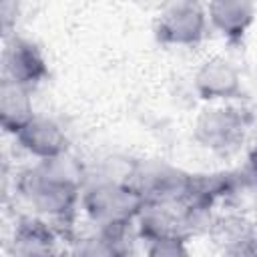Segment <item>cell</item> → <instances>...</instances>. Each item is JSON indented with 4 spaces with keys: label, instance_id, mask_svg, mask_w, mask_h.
Returning <instances> with one entry per match:
<instances>
[{
    "label": "cell",
    "instance_id": "obj_11",
    "mask_svg": "<svg viewBox=\"0 0 257 257\" xmlns=\"http://www.w3.org/2000/svg\"><path fill=\"white\" fill-rule=\"evenodd\" d=\"M207 14L211 24L227 40H241L253 24L255 6L245 0H217L209 4Z\"/></svg>",
    "mask_w": 257,
    "mask_h": 257
},
{
    "label": "cell",
    "instance_id": "obj_16",
    "mask_svg": "<svg viewBox=\"0 0 257 257\" xmlns=\"http://www.w3.org/2000/svg\"><path fill=\"white\" fill-rule=\"evenodd\" d=\"M255 153H257V149H255Z\"/></svg>",
    "mask_w": 257,
    "mask_h": 257
},
{
    "label": "cell",
    "instance_id": "obj_10",
    "mask_svg": "<svg viewBox=\"0 0 257 257\" xmlns=\"http://www.w3.org/2000/svg\"><path fill=\"white\" fill-rule=\"evenodd\" d=\"M32 100H30V88L12 82L8 78H2L0 82V124L6 133H12L14 137L34 118Z\"/></svg>",
    "mask_w": 257,
    "mask_h": 257
},
{
    "label": "cell",
    "instance_id": "obj_7",
    "mask_svg": "<svg viewBox=\"0 0 257 257\" xmlns=\"http://www.w3.org/2000/svg\"><path fill=\"white\" fill-rule=\"evenodd\" d=\"M18 145L38 161H50L66 155L68 137L62 126L46 116H34L18 135Z\"/></svg>",
    "mask_w": 257,
    "mask_h": 257
},
{
    "label": "cell",
    "instance_id": "obj_5",
    "mask_svg": "<svg viewBox=\"0 0 257 257\" xmlns=\"http://www.w3.org/2000/svg\"><path fill=\"white\" fill-rule=\"evenodd\" d=\"M191 175L169 167L165 163L139 165L133 171L131 185L143 195L147 205L157 203H181L187 197Z\"/></svg>",
    "mask_w": 257,
    "mask_h": 257
},
{
    "label": "cell",
    "instance_id": "obj_2",
    "mask_svg": "<svg viewBox=\"0 0 257 257\" xmlns=\"http://www.w3.org/2000/svg\"><path fill=\"white\" fill-rule=\"evenodd\" d=\"M84 213L98 229L131 227L145 209L143 195L128 181H100L90 185L80 199Z\"/></svg>",
    "mask_w": 257,
    "mask_h": 257
},
{
    "label": "cell",
    "instance_id": "obj_8",
    "mask_svg": "<svg viewBox=\"0 0 257 257\" xmlns=\"http://www.w3.org/2000/svg\"><path fill=\"white\" fill-rule=\"evenodd\" d=\"M195 90L205 100L233 98L241 90V78L237 68L223 56L205 60L195 74Z\"/></svg>",
    "mask_w": 257,
    "mask_h": 257
},
{
    "label": "cell",
    "instance_id": "obj_1",
    "mask_svg": "<svg viewBox=\"0 0 257 257\" xmlns=\"http://www.w3.org/2000/svg\"><path fill=\"white\" fill-rule=\"evenodd\" d=\"M82 171L66 155L50 161H40L28 173L22 175L20 191L36 209L40 219L50 221H68L74 215V209L80 195Z\"/></svg>",
    "mask_w": 257,
    "mask_h": 257
},
{
    "label": "cell",
    "instance_id": "obj_15",
    "mask_svg": "<svg viewBox=\"0 0 257 257\" xmlns=\"http://www.w3.org/2000/svg\"><path fill=\"white\" fill-rule=\"evenodd\" d=\"M223 257H257V231L253 235H249L247 239H243L241 243L221 251Z\"/></svg>",
    "mask_w": 257,
    "mask_h": 257
},
{
    "label": "cell",
    "instance_id": "obj_9",
    "mask_svg": "<svg viewBox=\"0 0 257 257\" xmlns=\"http://www.w3.org/2000/svg\"><path fill=\"white\" fill-rule=\"evenodd\" d=\"M10 251L12 257H58L56 233L44 219L24 217L14 229Z\"/></svg>",
    "mask_w": 257,
    "mask_h": 257
},
{
    "label": "cell",
    "instance_id": "obj_6",
    "mask_svg": "<svg viewBox=\"0 0 257 257\" xmlns=\"http://www.w3.org/2000/svg\"><path fill=\"white\" fill-rule=\"evenodd\" d=\"M48 74L46 60L40 48L22 36H12L6 40L4 48V78L18 82L26 88L36 86Z\"/></svg>",
    "mask_w": 257,
    "mask_h": 257
},
{
    "label": "cell",
    "instance_id": "obj_4",
    "mask_svg": "<svg viewBox=\"0 0 257 257\" xmlns=\"http://www.w3.org/2000/svg\"><path fill=\"white\" fill-rule=\"evenodd\" d=\"M247 133V118L241 110L231 106H217L203 110L195 122V139L201 147L215 153L235 151Z\"/></svg>",
    "mask_w": 257,
    "mask_h": 257
},
{
    "label": "cell",
    "instance_id": "obj_13",
    "mask_svg": "<svg viewBox=\"0 0 257 257\" xmlns=\"http://www.w3.org/2000/svg\"><path fill=\"white\" fill-rule=\"evenodd\" d=\"M209 233H211L215 245L221 251H225V249L241 243L249 235H253L255 227L241 215H225V217H219L213 221Z\"/></svg>",
    "mask_w": 257,
    "mask_h": 257
},
{
    "label": "cell",
    "instance_id": "obj_12",
    "mask_svg": "<svg viewBox=\"0 0 257 257\" xmlns=\"http://www.w3.org/2000/svg\"><path fill=\"white\" fill-rule=\"evenodd\" d=\"M128 227H114V229H98V233L80 239L70 257H124V237Z\"/></svg>",
    "mask_w": 257,
    "mask_h": 257
},
{
    "label": "cell",
    "instance_id": "obj_14",
    "mask_svg": "<svg viewBox=\"0 0 257 257\" xmlns=\"http://www.w3.org/2000/svg\"><path fill=\"white\" fill-rule=\"evenodd\" d=\"M147 257H191L187 249V239L165 237L151 241L147 245Z\"/></svg>",
    "mask_w": 257,
    "mask_h": 257
},
{
    "label": "cell",
    "instance_id": "obj_3",
    "mask_svg": "<svg viewBox=\"0 0 257 257\" xmlns=\"http://www.w3.org/2000/svg\"><path fill=\"white\" fill-rule=\"evenodd\" d=\"M207 12L197 2H173L167 4L157 22L155 36L161 44L169 46H193L205 36Z\"/></svg>",
    "mask_w": 257,
    "mask_h": 257
}]
</instances>
